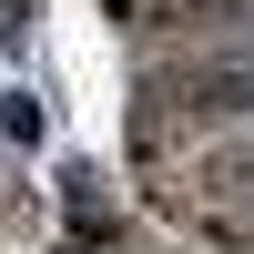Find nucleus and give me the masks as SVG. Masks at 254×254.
Listing matches in <instances>:
<instances>
[{
	"mask_svg": "<svg viewBox=\"0 0 254 254\" xmlns=\"http://www.w3.org/2000/svg\"><path fill=\"white\" fill-rule=\"evenodd\" d=\"M0 132H10L20 153H41V132H51V122H41V102H31V92H0Z\"/></svg>",
	"mask_w": 254,
	"mask_h": 254,
	"instance_id": "obj_1",
	"label": "nucleus"
}]
</instances>
